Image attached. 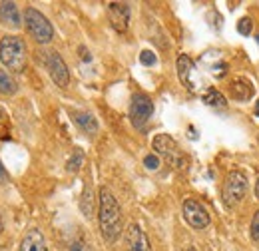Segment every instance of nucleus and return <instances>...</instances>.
Listing matches in <instances>:
<instances>
[{
  "instance_id": "nucleus-1",
  "label": "nucleus",
  "mask_w": 259,
  "mask_h": 251,
  "mask_svg": "<svg viewBox=\"0 0 259 251\" xmlns=\"http://www.w3.org/2000/svg\"><path fill=\"white\" fill-rule=\"evenodd\" d=\"M98 223L104 241L114 243L122 235V207L108 188H102L98 195Z\"/></svg>"
},
{
  "instance_id": "nucleus-2",
  "label": "nucleus",
  "mask_w": 259,
  "mask_h": 251,
  "mask_svg": "<svg viewBox=\"0 0 259 251\" xmlns=\"http://www.w3.org/2000/svg\"><path fill=\"white\" fill-rule=\"evenodd\" d=\"M26 44L18 36H4L0 40V62L10 72H24L26 68Z\"/></svg>"
},
{
  "instance_id": "nucleus-3",
  "label": "nucleus",
  "mask_w": 259,
  "mask_h": 251,
  "mask_svg": "<svg viewBox=\"0 0 259 251\" xmlns=\"http://www.w3.org/2000/svg\"><path fill=\"white\" fill-rule=\"evenodd\" d=\"M247 193V176L241 170H231L226 176L224 189H222V199L226 203V207H237L241 203V199Z\"/></svg>"
},
{
  "instance_id": "nucleus-4",
  "label": "nucleus",
  "mask_w": 259,
  "mask_h": 251,
  "mask_svg": "<svg viewBox=\"0 0 259 251\" xmlns=\"http://www.w3.org/2000/svg\"><path fill=\"white\" fill-rule=\"evenodd\" d=\"M152 148H154L156 156L163 157L171 168H176V170H184V168H186L188 159H186L182 148L178 146V142H176L171 136H167V134H158V136L154 138V142H152Z\"/></svg>"
},
{
  "instance_id": "nucleus-5",
  "label": "nucleus",
  "mask_w": 259,
  "mask_h": 251,
  "mask_svg": "<svg viewBox=\"0 0 259 251\" xmlns=\"http://www.w3.org/2000/svg\"><path fill=\"white\" fill-rule=\"evenodd\" d=\"M24 24H26V30L32 36L38 44H48L52 42L54 38V28L52 24L48 22V18L38 10V8H32L28 6L24 10Z\"/></svg>"
},
{
  "instance_id": "nucleus-6",
  "label": "nucleus",
  "mask_w": 259,
  "mask_h": 251,
  "mask_svg": "<svg viewBox=\"0 0 259 251\" xmlns=\"http://www.w3.org/2000/svg\"><path fill=\"white\" fill-rule=\"evenodd\" d=\"M154 114V102L152 98L144 92H138V94L132 96V102H130V120L134 128H144L148 124V120L152 118Z\"/></svg>"
},
{
  "instance_id": "nucleus-7",
  "label": "nucleus",
  "mask_w": 259,
  "mask_h": 251,
  "mask_svg": "<svg viewBox=\"0 0 259 251\" xmlns=\"http://www.w3.org/2000/svg\"><path fill=\"white\" fill-rule=\"evenodd\" d=\"M182 212H184L186 221H188L194 229H205V227L209 225V221H211L207 210H205L197 199H194V197H188V199L184 201Z\"/></svg>"
},
{
  "instance_id": "nucleus-8",
  "label": "nucleus",
  "mask_w": 259,
  "mask_h": 251,
  "mask_svg": "<svg viewBox=\"0 0 259 251\" xmlns=\"http://www.w3.org/2000/svg\"><path fill=\"white\" fill-rule=\"evenodd\" d=\"M46 70L52 78V82L58 86V88H66L70 84V72H68V66L62 60V56L58 52H50L46 54Z\"/></svg>"
},
{
  "instance_id": "nucleus-9",
  "label": "nucleus",
  "mask_w": 259,
  "mask_h": 251,
  "mask_svg": "<svg viewBox=\"0 0 259 251\" xmlns=\"http://www.w3.org/2000/svg\"><path fill=\"white\" fill-rule=\"evenodd\" d=\"M108 18L118 32H126L130 24V6L124 2H110L108 4Z\"/></svg>"
},
{
  "instance_id": "nucleus-10",
  "label": "nucleus",
  "mask_w": 259,
  "mask_h": 251,
  "mask_svg": "<svg viewBox=\"0 0 259 251\" xmlns=\"http://www.w3.org/2000/svg\"><path fill=\"white\" fill-rule=\"evenodd\" d=\"M126 241H128V251H152V245H150V239H148L146 231L138 223H132L128 227Z\"/></svg>"
},
{
  "instance_id": "nucleus-11",
  "label": "nucleus",
  "mask_w": 259,
  "mask_h": 251,
  "mask_svg": "<svg viewBox=\"0 0 259 251\" xmlns=\"http://www.w3.org/2000/svg\"><path fill=\"white\" fill-rule=\"evenodd\" d=\"M0 22L8 28H20L22 26V16H20V10L14 2H2L0 4Z\"/></svg>"
},
{
  "instance_id": "nucleus-12",
  "label": "nucleus",
  "mask_w": 259,
  "mask_h": 251,
  "mask_svg": "<svg viewBox=\"0 0 259 251\" xmlns=\"http://www.w3.org/2000/svg\"><path fill=\"white\" fill-rule=\"evenodd\" d=\"M20 251H48L42 231L36 229V227L28 229L26 235L22 237V241H20Z\"/></svg>"
},
{
  "instance_id": "nucleus-13",
  "label": "nucleus",
  "mask_w": 259,
  "mask_h": 251,
  "mask_svg": "<svg viewBox=\"0 0 259 251\" xmlns=\"http://www.w3.org/2000/svg\"><path fill=\"white\" fill-rule=\"evenodd\" d=\"M229 90H231L233 100H237V102H247L249 98H253V94H255L253 84H251L249 80H245V78H235V80L231 82Z\"/></svg>"
},
{
  "instance_id": "nucleus-14",
  "label": "nucleus",
  "mask_w": 259,
  "mask_h": 251,
  "mask_svg": "<svg viewBox=\"0 0 259 251\" xmlns=\"http://www.w3.org/2000/svg\"><path fill=\"white\" fill-rule=\"evenodd\" d=\"M192 72H194V62L190 60V56H186V54H180V56H178V76H180L182 84H184L188 90H194Z\"/></svg>"
},
{
  "instance_id": "nucleus-15",
  "label": "nucleus",
  "mask_w": 259,
  "mask_h": 251,
  "mask_svg": "<svg viewBox=\"0 0 259 251\" xmlns=\"http://www.w3.org/2000/svg\"><path fill=\"white\" fill-rule=\"evenodd\" d=\"M72 118H74L76 126H78L82 132H86L88 136H94V134L98 132V120L90 114V112H78V110H72Z\"/></svg>"
},
{
  "instance_id": "nucleus-16",
  "label": "nucleus",
  "mask_w": 259,
  "mask_h": 251,
  "mask_svg": "<svg viewBox=\"0 0 259 251\" xmlns=\"http://www.w3.org/2000/svg\"><path fill=\"white\" fill-rule=\"evenodd\" d=\"M94 205H96V201H94V191L90 186H86L84 191H82V197H80V212L86 216V218H92L94 216Z\"/></svg>"
},
{
  "instance_id": "nucleus-17",
  "label": "nucleus",
  "mask_w": 259,
  "mask_h": 251,
  "mask_svg": "<svg viewBox=\"0 0 259 251\" xmlns=\"http://www.w3.org/2000/svg\"><path fill=\"white\" fill-rule=\"evenodd\" d=\"M16 90H18L16 80H14L6 70H0V94L12 96V94H16Z\"/></svg>"
},
{
  "instance_id": "nucleus-18",
  "label": "nucleus",
  "mask_w": 259,
  "mask_h": 251,
  "mask_svg": "<svg viewBox=\"0 0 259 251\" xmlns=\"http://www.w3.org/2000/svg\"><path fill=\"white\" fill-rule=\"evenodd\" d=\"M203 102L207 104V106H213V108H226L227 106V100L226 96L222 94L220 90H215V88H209L205 96H203Z\"/></svg>"
},
{
  "instance_id": "nucleus-19",
  "label": "nucleus",
  "mask_w": 259,
  "mask_h": 251,
  "mask_svg": "<svg viewBox=\"0 0 259 251\" xmlns=\"http://www.w3.org/2000/svg\"><path fill=\"white\" fill-rule=\"evenodd\" d=\"M82 163H84V152H82L80 148H76L74 154L68 157V161H66V170H68L70 174H76V172L82 168Z\"/></svg>"
},
{
  "instance_id": "nucleus-20",
  "label": "nucleus",
  "mask_w": 259,
  "mask_h": 251,
  "mask_svg": "<svg viewBox=\"0 0 259 251\" xmlns=\"http://www.w3.org/2000/svg\"><path fill=\"white\" fill-rule=\"evenodd\" d=\"M253 30V22H251V18H241L239 22H237V32L241 34V36H249Z\"/></svg>"
},
{
  "instance_id": "nucleus-21",
  "label": "nucleus",
  "mask_w": 259,
  "mask_h": 251,
  "mask_svg": "<svg viewBox=\"0 0 259 251\" xmlns=\"http://www.w3.org/2000/svg\"><path fill=\"white\" fill-rule=\"evenodd\" d=\"M160 156H156V154H148V156L144 157V165L148 168V170H152V172H156V170H160Z\"/></svg>"
},
{
  "instance_id": "nucleus-22",
  "label": "nucleus",
  "mask_w": 259,
  "mask_h": 251,
  "mask_svg": "<svg viewBox=\"0 0 259 251\" xmlns=\"http://www.w3.org/2000/svg\"><path fill=\"white\" fill-rule=\"evenodd\" d=\"M140 62L144 64V66H154V64L158 62V58H156V54H154L152 50H142V54H140Z\"/></svg>"
},
{
  "instance_id": "nucleus-23",
  "label": "nucleus",
  "mask_w": 259,
  "mask_h": 251,
  "mask_svg": "<svg viewBox=\"0 0 259 251\" xmlns=\"http://www.w3.org/2000/svg\"><path fill=\"white\" fill-rule=\"evenodd\" d=\"M249 233H251V239L259 243V210L253 214V220H251V227H249Z\"/></svg>"
},
{
  "instance_id": "nucleus-24",
  "label": "nucleus",
  "mask_w": 259,
  "mask_h": 251,
  "mask_svg": "<svg viewBox=\"0 0 259 251\" xmlns=\"http://www.w3.org/2000/svg\"><path fill=\"white\" fill-rule=\"evenodd\" d=\"M68 251H92V249H90V245H88L86 241H74V243L68 247Z\"/></svg>"
},
{
  "instance_id": "nucleus-25",
  "label": "nucleus",
  "mask_w": 259,
  "mask_h": 251,
  "mask_svg": "<svg viewBox=\"0 0 259 251\" xmlns=\"http://www.w3.org/2000/svg\"><path fill=\"white\" fill-rule=\"evenodd\" d=\"M2 126H4V128L8 126V116H6V112H4V110H0V138L4 140V138H8V136H6V132L2 130Z\"/></svg>"
},
{
  "instance_id": "nucleus-26",
  "label": "nucleus",
  "mask_w": 259,
  "mask_h": 251,
  "mask_svg": "<svg viewBox=\"0 0 259 251\" xmlns=\"http://www.w3.org/2000/svg\"><path fill=\"white\" fill-rule=\"evenodd\" d=\"M80 54H82V60H86V62H88V60L92 58V56H90V52H88V50H86L84 46H80Z\"/></svg>"
},
{
  "instance_id": "nucleus-27",
  "label": "nucleus",
  "mask_w": 259,
  "mask_h": 251,
  "mask_svg": "<svg viewBox=\"0 0 259 251\" xmlns=\"http://www.w3.org/2000/svg\"><path fill=\"white\" fill-rule=\"evenodd\" d=\"M255 197L259 199V180H257V184H255Z\"/></svg>"
},
{
  "instance_id": "nucleus-28",
  "label": "nucleus",
  "mask_w": 259,
  "mask_h": 251,
  "mask_svg": "<svg viewBox=\"0 0 259 251\" xmlns=\"http://www.w3.org/2000/svg\"><path fill=\"white\" fill-rule=\"evenodd\" d=\"M6 176V172H4V168H2V163H0V178H4Z\"/></svg>"
},
{
  "instance_id": "nucleus-29",
  "label": "nucleus",
  "mask_w": 259,
  "mask_h": 251,
  "mask_svg": "<svg viewBox=\"0 0 259 251\" xmlns=\"http://www.w3.org/2000/svg\"><path fill=\"white\" fill-rule=\"evenodd\" d=\"M255 116H259V100H257V104H255Z\"/></svg>"
},
{
  "instance_id": "nucleus-30",
  "label": "nucleus",
  "mask_w": 259,
  "mask_h": 251,
  "mask_svg": "<svg viewBox=\"0 0 259 251\" xmlns=\"http://www.w3.org/2000/svg\"><path fill=\"white\" fill-rule=\"evenodd\" d=\"M2 229H4V223H2V218H0V233H2Z\"/></svg>"
},
{
  "instance_id": "nucleus-31",
  "label": "nucleus",
  "mask_w": 259,
  "mask_h": 251,
  "mask_svg": "<svg viewBox=\"0 0 259 251\" xmlns=\"http://www.w3.org/2000/svg\"><path fill=\"white\" fill-rule=\"evenodd\" d=\"M188 251H195V247H190V249H188Z\"/></svg>"
},
{
  "instance_id": "nucleus-32",
  "label": "nucleus",
  "mask_w": 259,
  "mask_h": 251,
  "mask_svg": "<svg viewBox=\"0 0 259 251\" xmlns=\"http://www.w3.org/2000/svg\"><path fill=\"white\" fill-rule=\"evenodd\" d=\"M257 40H259V36H257Z\"/></svg>"
}]
</instances>
